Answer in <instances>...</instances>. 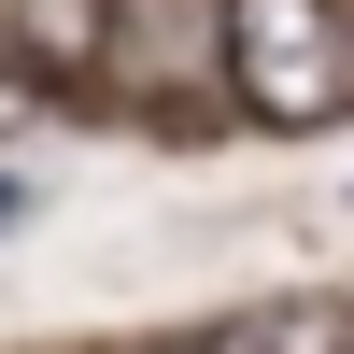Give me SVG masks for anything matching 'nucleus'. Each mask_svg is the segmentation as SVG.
<instances>
[{
	"mask_svg": "<svg viewBox=\"0 0 354 354\" xmlns=\"http://www.w3.org/2000/svg\"><path fill=\"white\" fill-rule=\"evenodd\" d=\"M227 85L255 113H283V128H312L326 100H354V57L312 0H227Z\"/></svg>",
	"mask_w": 354,
	"mask_h": 354,
	"instance_id": "nucleus-1",
	"label": "nucleus"
},
{
	"mask_svg": "<svg viewBox=\"0 0 354 354\" xmlns=\"http://www.w3.org/2000/svg\"><path fill=\"white\" fill-rule=\"evenodd\" d=\"M185 28H213V15H198V0H128V43H113L100 57V85H128V100H198V85H213L227 71V43H185Z\"/></svg>",
	"mask_w": 354,
	"mask_h": 354,
	"instance_id": "nucleus-2",
	"label": "nucleus"
},
{
	"mask_svg": "<svg viewBox=\"0 0 354 354\" xmlns=\"http://www.w3.org/2000/svg\"><path fill=\"white\" fill-rule=\"evenodd\" d=\"M198 354H354V298H255V312H227Z\"/></svg>",
	"mask_w": 354,
	"mask_h": 354,
	"instance_id": "nucleus-3",
	"label": "nucleus"
},
{
	"mask_svg": "<svg viewBox=\"0 0 354 354\" xmlns=\"http://www.w3.org/2000/svg\"><path fill=\"white\" fill-rule=\"evenodd\" d=\"M0 128H28V71H0Z\"/></svg>",
	"mask_w": 354,
	"mask_h": 354,
	"instance_id": "nucleus-4",
	"label": "nucleus"
},
{
	"mask_svg": "<svg viewBox=\"0 0 354 354\" xmlns=\"http://www.w3.org/2000/svg\"><path fill=\"white\" fill-rule=\"evenodd\" d=\"M15 213H28V170H0V227H15Z\"/></svg>",
	"mask_w": 354,
	"mask_h": 354,
	"instance_id": "nucleus-5",
	"label": "nucleus"
}]
</instances>
